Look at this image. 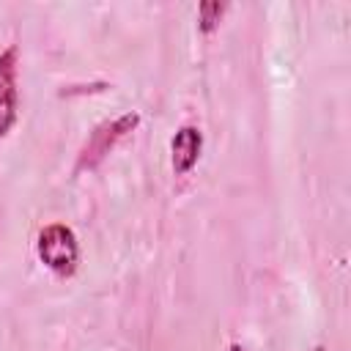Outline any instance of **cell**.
<instances>
[{
    "label": "cell",
    "mask_w": 351,
    "mask_h": 351,
    "mask_svg": "<svg viewBox=\"0 0 351 351\" xmlns=\"http://www.w3.org/2000/svg\"><path fill=\"white\" fill-rule=\"evenodd\" d=\"M36 255L38 261L60 280L74 277L80 266V241L77 233L66 222H49L36 236Z\"/></svg>",
    "instance_id": "obj_1"
},
{
    "label": "cell",
    "mask_w": 351,
    "mask_h": 351,
    "mask_svg": "<svg viewBox=\"0 0 351 351\" xmlns=\"http://www.w3.org/2000/svg\"><path fill=\"white\" fill-rule=\"evenodd\" d=\"M137 123H140V112H134V110H129V112H123V115H118V118H112V121L99 123V126L88 134L85 145L80 148L74 173H82V170L96 167V165L115 148V143H121L129 132L137 129Z\"/></svg>",
    "instance_id": "obj_2"
},
{
    "label": "cell",
    "mask_w": 351,
    "mask_h": 351,
    "mask_svg": "<svg viewBox=\"0 0 351 351\" xmlns=\"http://www.w3.org/2000/svg\"><path fill=\"white\" fill-rule=\"evenodd\" d=\"M16 47H5L0 52V140L8 137L19 118V88H16Z\"/></svg>",
    "instance_id": "obj_3"
},
{
    "label": "cell",
    "mask_w": 351,
    "mask_h": 351,
    "mask_svg": "<svg viewBox=\"0 0 351 351\" xmlns=\"http://www.w3.org/2000/svg\"><path fill=\"white\" fill-rule=\"evenodd\" d=\"M203 151V132L195 123H184L176 129L173 140H170V165L176 176H186L195 170L197 159Z\"/></svg>",
    "instance_id": "obj_4"
},
{
    "label": "cell",
    "mask_w": 351,
    "mask_h": 351,
    "mask_svg": "<svg viewBox=\"0 0 351 351\" xmlns=\"http://www.w3.org/2000/svg\"><path fill=\"white\" fill-rule=\"evenodd\" d=\"M225 11H228V3H219V0H206V3H200V5H197V30H200L203 36H211V33L219 27Z\"/></svg>",
    "instance_id": "obj_5"
},
{
    "label": "cell",
    "mask_w": 351,
    "mask_h": 351,
    "mask_svg": "<svg viewBox=\"0 0 351 351\" xmlns=\"http://www.w3.org/2000/svg\"><path fill=\"white\" fill-rule=\"evenodd\" d=\"M228 351H244V348H241L239 343H230V346H228Z\"/></svg>",
    "instance_id": "obj_6"
},
{
    "label": "cell",
    "mask_w": 351,
    "mask_h": 351,
    "mask_svg": "<svg viewBox=\"0 0 351 351\" xmlns=\"http://www.w3.org/2000/svg\"><path fill=\"white\" fill-rule=\"evenodd\" d=\"M315 351H324V348H321V346H318V348H315Z\"/></svg>",
    "instance_id": "obj_7"
}]
</instances>
